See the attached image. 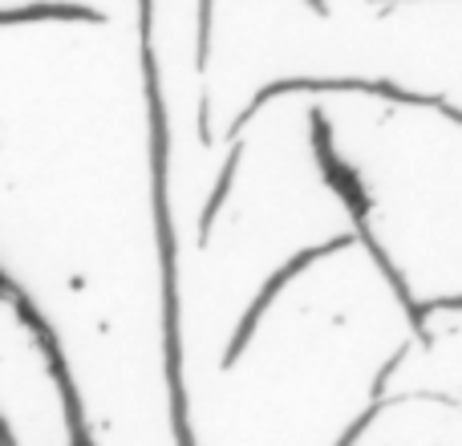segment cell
Returning <instances> with one entry per match:
<instances>
[{
    "mask_svg": "<svg viewBox=\"0 0 462 446\" xmlns=\"http://www.w3.org/2000/svg\"><path fill=\"white\" fill-rule=\"evenodd\" d=\"M151 0H143V73H146V102H151V167H154V216H159V252H162V296H167V377L175 398V434L191 442L187 431V398L179 382V296H175V228L167 211V114L159 94V65L151 49Z\"/></svg>",
    "mask_w": 462,
    "mask_h": 446,
    "instance_id": "6da1fadb",
    "label": "cell"
},
{
    "mask_svg": "<svg viewBox=\"0 0 462 446\" xmlns=\"http://www.w3.org/2000/svg\"><path fill=\"white\" fill-rule=\"evenodd\" d=\"M21 21H86V24H102L106 13L89 5H24V8H8L5 24H21Z\"/></svg>",
    "mask_w": 462,
    "mask_h": 446,
    "instance_id": "8992f818",
    "label": "cell"
},
{
    "mask_svg": "<svg viewBox=\"0 0 462 446\" xmlns=\"http://www.w3.org/2000/svg\"><path fill=\"white\" fill-rule=\"evenodd\" d=\"M239 159H244V146H239V138H236V143H231V151H227L224 171H219V183H216V191H211V200H208V211H203V223H199V244H208V236H211V223H216L219 208H224V200H227V191H231V179H236Z\"/></svg>",
    "mask_w": 462,
    "mask_h": 446,
    "instance_id": "52a82bcc",
    "label": "cell"
},
{
    "mask_svg": "<svg viewBox=\"0 0 462 446\" xmlns=\"http://www.w3.org/2000/svg\"><path fill=\"white\" fill-rule=\"evenodd\" d=\"M377 5H382V0H377Z\"/></svg>",
    "mask_w": 462,
    "mask_h": 446,
    "instance_id": "30bf717a",
    "label": "cell"
},
{
    "mask_svg": "<svg viewBox=\"0 0 462 446\" xmlns=\"http://www.w3.org/2000/svg\"><path fill=\"white\" fill-rule=\"evenodd\" d=\"M5 296L16 304V317L24 321V325L32 329V337H37V345H41V353H45V361H49V374H53V382H57V390H61V398H65V418H69V431H73V442H89V431H86V418H81V398H78V390H73V377H69V366H65V353H61V345H57V337H53V329L45 325V317H41L37 309H32L29 301L21 296V288L13 284V280H5Z\"/></svg>",
    "mask_w": 462,
    "mask_h": 446,
    "instance_id": "3957f363",
    "label": "cell"
},
{
    "mask_svg": "<svg viewBox=\"0 0 462 446\" xmlns=\"http://www.w3.org/2000/svg\"><path fill=\"white\" fill-rule=\"evenodd\" d=\"M309 114H312V151H317L320 175H325V183L333 187L337 200H341L345 208H349L353 223L365 219V216H369V195H365V187H361V175L349 167V163L337 159L333 138H328V122H325V114H320V110H309Z\"/></svg>",
    "mask_w": 462,
    "mask_h": 446,
    "instance_id": "5b68a950",
    "label": "cell"
},
{
    "mask_svg": "<svg viewBox=\"0 0 462 446\" xmlns=\"http://www.w3.org/2000/svg\"><path fill=\"white\" fill-rule=\"evenodd\" d=\"M353 236H357V231H353ZM353 236H337V239H328V244H312V247H304V252H296L292 260L284 264V268H276V272H272V276H268V284L260 288V296H255V301H252V309H247V317L239 321V329H236V341H231V345H227V353H224V366H236V361H239V353L247 349V341H252L255 325H260V317H263V312H268V304L280 296V288H284L292 276H300V272L309 268V264H317L320 256H328V252H341V247H349V244H353Z\"/></svg>",
    "mask_w": 462,
    "mask_h": 446,
    "instance_id": "277c9868",
    "label": "cell"
},
{
    "mask_svg": "<svg viewBox=\"0 0 462 446\" xmlns=\"http://www.w3.org/2000/svg\"><path fill=\"white\" fill-rule=\"evenodd\" d=\"M292 89H361V94H374V98H390V102H398V106H430V110H439L442 118H450V122H458L462 126V110L458 106H450L442 94H414V89H406V86H398V81H361V78H333V81H312V78H288V81H272L268 89H260V94L247 102V110L236 118V126L227 130V138L236 143L239 138V130L252 122V114L260 110V106H268L272 98H280V94H292Z\"/></svg>",
    "mask_w": 462,
    "mask_h": 446,
    "instance_id": "7a4b0ae2",
    "label": "cell"
},
{
    "mask_svg": "<svg viewBox=\"0 0 462 446\" xmlns=\"http://www.w3.org/2000/svg\"><path fill=\"white\" fill-rule=\"evenodd\" d=\"M426 312H434V309H462V293L458 296H442V301H430V304H422Z\"/></svg>",
    "mask_w": 462,
    "mask_h": 446,
    "instance_id": "9c48e42d",
    "label": "cell"
},
{
    "mask_svg": "<svg viewBox=\"0 0 462 446\" xmlns=\"http://www.w3.org/2000/svg\"><path fill=\"white\" fill-rule=\"evenodd\" d=\"M211 5L216 0H199V49H195V65H208V53H211Z\"/></svg>",
    "mask_w": 462,
    "mask_h": 446,
    "instance_id": "ba28073f",
    "label": "cell"
}]
</instances>
